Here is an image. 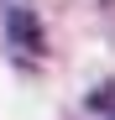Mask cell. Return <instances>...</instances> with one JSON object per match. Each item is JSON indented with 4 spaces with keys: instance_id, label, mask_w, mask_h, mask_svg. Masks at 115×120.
Masks as SVG:
<instances>
[{
    "instance_id": "cell-1",
    "label": "cell",
    "mask_w": 115,
    "mask_h": 120,
    "mask_svg": "<svg viewBox=\"0 0 115 120\" xmlns=\"http://www.w3.org/2000/svg\"><path fill=\"white\" fill-rule=\"evenodd\" d=\"M5 31H11V42L21 47V52H42V26H37V16L31 11H11V21H5Z\"/></svg>"
}]
</instances>
